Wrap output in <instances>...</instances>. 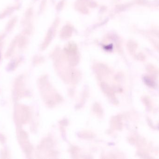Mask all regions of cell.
<instances>
[{"label":"cell","instance_id":"cell-1","mask_svg":"<svg viewBox=\"0 0 159 159\" xmlns=\"http://www.w3.org/2000/svg\"><path fill=\"white\" fill-rule=\"evenodd\" d=\"M17 22V19L16 18H13L8 22L7 26L6 27V30L7 31H9L14 27V26Z\"/></svg>","mask_w":159,"mask_h":159},{"label":"cell","instance_id":"cell-2","mask_svg":"<svg viewBox=\"0 0 159 159\" xmlns=\"http://www.w3.org/2000/svg\"><path fill=\"white\" fill-rule=\"evenodd\" d=\"M145 81L148 85L150 86L151 87H153L154 85V81L148 77H145Z\"/></svg>","mask_w":159,"mask_h":159},{"label":"cell","instance_id":"cell-3","mask_svg":"<svg viewBox=\"0 0 159 159\" xmlns=\"http://www.w3.org/2000/svg\"><path fill=\"white\" fill-rule=\"evenodd\" d=\"M112 47H113V45H108L107 46L105 47V49H107V50H110L112 49Z\"/></svg>","mask_w":159,"mask_h":159}]
</instances>
